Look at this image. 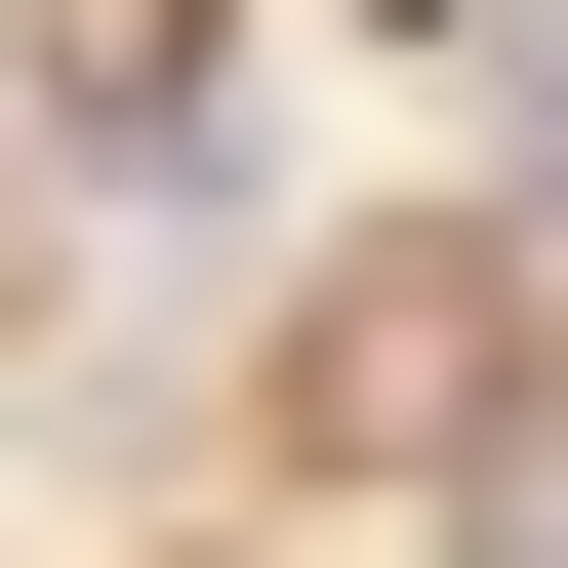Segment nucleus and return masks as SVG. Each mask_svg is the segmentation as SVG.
Here are the masks:
<instances>
[{
    "instance_id": "3",
    "label": "nucleus",
    "mask_w": 568,
    "mask_h": 568,
    "mask_svg": "<svg viewBox=\"0 0 568 568\" xmlns=\"http://www.w3.org/2000/svg\"><path fill=\"white\" fill-rule=\"evenodd\" d=\"M528 203H568V0L487 41V244H528Z\"/></svg>"
},
{
    "instance_id": "2",
    "label": "nucleus",
    "mask_w": 568,
    "mask_h": 568,
    "mask_svg": "<svg viewBox=\"0 0 568 568\" xmlns=\"http://www.w3.org/2000/svg\"><path fill=\"white\" fill-rule=\"evenodd\" d=\"M0 41H41L82 163H203V82H244V0H0Z\"/></svg>"
},
{
    "instance_id": "1",
    "label": "nucleus",
    "mask_w": 568,
    "mask_h": 568,
    "mask_svg": "<svg viewBox=\"0 0 568 568\" xmlns=\"http://www.w3.org/2000/svg\"><path fill=\"white\" fill-rule=\"evenodd\" d=\"M487 406V244H366V284H284V447H447Z\"/></svg>"
}]
</instances>
